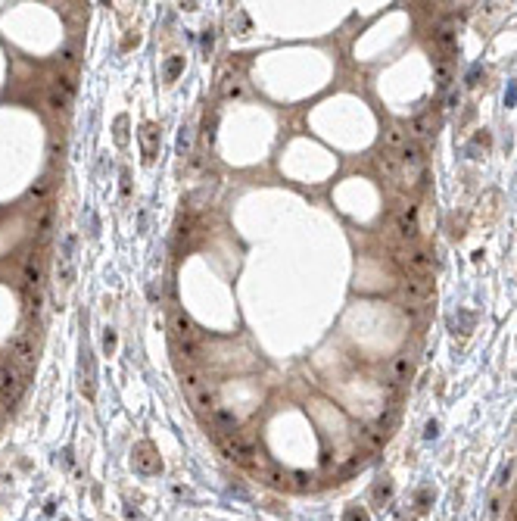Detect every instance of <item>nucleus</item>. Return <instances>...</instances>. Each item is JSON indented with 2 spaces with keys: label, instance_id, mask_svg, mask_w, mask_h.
<instances>
[{
  "label": "nucleus",
  "instance_id": "nucleus-6",
  "mask_svg": "<svg viewBox=\"0 0 517 521\" xmlns=\"http://www.w3.org/2000/svg\"><path fill=\"white\" fill-rule=\"evenodd\" d=\"M421 178H424V159H399V175H396L399 187H405V191H418Z\"/></svg>",
  "mask_w": 517,
  "mask_h": 521
},
{
  "label": "nucleus",
  "instance_id": "nucleus-20",
  "mask_svg": "<svg viewBox=\"0 0 517 521\" xmlns=\"http://www.w3.org/2000/svg\"><path fill=\"white\" fill-rule=\"evenodd\" d=\"M175 353H178V359L194 365L196 359H200V344H196V340H175Z\"/></svg>",
  "mask_w": 517,
  "mask_h": 521
},
{
  "label": "nucleus",
  "instance_id": "nucleus-25",
  "mask_svg": "<svg viewBox=\"0 0 517 521\" xmlns=\"http://www.w3.org/2000/svg\"><path fill=\"white\" fill-rule=\"evenodd\" d=\"M41 303H44V294H41V290L25 294V312H29V319H34V322L41 319Z\"/></svg>",
  "mask_w": 517,
  "mask_h": 521
},
{
  "label": "nucleus",
  "instance_id": "nucleus-30",
  "mask_svg": "<svg viewBox=\"0 0 517 521\" xmlns=\"http://www.w3.org/2000/svg\"><path fill=\"white\" fill-rule=\"evenodd\" d=\"M103 344H106V349H113V347H116V334H113V331L106 334V340H103Z\"/></svg>",
  "mask_w": 517,
  "mask_h": 521
},
{
  "label": "nucleus",
  "instance_id": "nucleus-11",
  "mask_svg": "<svg viewBox=\"0 0 517 521\" xmlns=\"http://www.w3.org/2000/svg\"><path fill=\"white\" fill-rule=\"evenodd\" d=\"M181 384H184V390H187L191 397L203 394V390H209V387H206L203 372L196 369V365H184V369H181Z\"/></svg>",
  "mask_w": 517,
  "mask_h": 521
},
{
  "label": "nucleus",
  "instance_id": "nucleus-1",
  "mask_svg": "<svg viewBox=\"0 0 517 521\" xmlns=\"http://www.w3.org/2000/svg\"><path fill=\"white\" fill-rule=\"evenodd\" d=\"M22 394H25V372L13 359L0 362V400H4V406L6 409L16 406Z\"/></svg>",
  "mask_w": 517,
  "mask_h": 521
},
{
  "label": "nucleus",
  "instance_id": "nucleus-7",
  "mask_svg": "<svg viewBox=\"0 0 517 521\" xmlns=\"http://www.w3.org/2000/svg\"><path fill=\"white\" fill-rule=\"evenodd\" d=\"M402 294H405V300H408V306H424L430 297H433V287H430L427 278L411 275V278L402 284Z\"/></svg>",
  "mask_w": 517,
  "mask_h": 521
},
{
  "label": "nucleus",
  "instance_id": "nucleus-3",
  "mask_svg": "<svg viewBox=\"0 0 517 521\" xmlns=\"http://www.w3.org/2000/svg\"><path fill=\"white\" fill-rule=\"evenodd\" d=\"M396 262L418 278H424L427 272L433 269V256L427 250H421V247H399V250H396Z\"/></svg>",
  "mask_w": 517,
  "mask_h": 521
},
{
  "label": "nucleus",
  "instance_id": "nucleus-9",
  "mask_svg": "<svg viewBox=\"0 0 517 521\" xmlns=\"http://www.w3.org/2000/svg\"><path fill=\"white\" fill-rule=\"evenodd\" d=\"M396 232H399L405 241H418V232H421V225H418V209L415 207H405L399 216H396Z\"/></svg>",
  "mask_w": 517,
  "mask_h": 521
},
{
  "label": "nucleus",
  "instance_id": "nucleus-29",
  "mask_svg": "<svg viewBox=\"0 0 517 521\" xmlns=\"http://www.w3.org/2000/svg\"><path fill=\"white\" fill-rule=\"evenodd\" d=\"M187 150H191V132L184 128V132H181V153H187Z\"/></svg>",
  "mask_w": 517,
  "mask_h": 521
},
{
  "label": "nucleus",
  "instance_id": "nucleus-24",
  "mask_svg": "<svg viewBox=\"0 0 517 521\" xmlns=\"http://www.w3.org/2000/svg\"><path fill=\"white\" fill-rule=\"evenodd\" d=\"M54 88H59V91H63L69 100H72V97H75V91H79V81H75V72H69V69H66V72H59L56 79H54Z\"/></svg>",
  "mask_w": 517,
  "mask_h": 521
},
{
  "label": "nucleus",
  "instance_id": "nucleus-19",
  "mask_svg": "<svg viewBox=\"0 0 517 521\" xmlns=\"http://www.w3.org/2000/svg\"><path fill=\"white\" fill-rule=\"evenodd\" d=\"M358 437H361V443H365L368 450H381L383 443H386V434L377 428V425H368V428H361Z\"/></svg>",
  "mask_w": 517,
  "mask_h": 521
},
{
  "label": "nucleus",
  "instance_id": "nucleus-31",
  "mask_svg": "<svg viewBox=\"0 0 517 521\" xmlns=\"http://www.w3.org/2000/svg\"><path fill=\"white\" fill-rule=\"evenodd\" d=\"M514 512H517V497H514Z\"/></svg>",
  "mask_w": 517,
  "mask_h": 521
},
{
  "label": "nucleus",
  "instance_id": "nucleus-13",
  "mask_svg": "<svg viewBox=\"0 0 517 521\" xmlns=\"http://www.w3.org/2000/svg\"><path fill=\"white\" fill-rule=\"evenodd\" d=\"M212 428L221 434V437H228V434H237V418L234 412H228V409H212Z\"/></svg>",
  "mask_w": 517,
  "mask_h": 521
},
{
  "label": "nucleus",
  "instance_id": "nucleus-5",
  "mask_svg": "<svg viewBox=\"0 0 517 521\" xmlns=\"http://www.w3.org/2000/svg\"><path fill=\"white\" fill-rule=\"evenodd\" d=\"M41 281H44V256L38 250H31L22 262V290L31 294V290H41Z\"/></svg>",
  "mask_w": 517,
  "mask_h": 521
},
{
  "label": "nucleus",
  "instance_id": "nucleus-21",
  "mask_svg": "<svg viewBox=\"0 0 517 521\" xmlns=\"http://www.w3.org/2000/svg\"><path fill=\"white\" fill-rule=\"evenodd\" d=\"M50 191H54V178H50V175H41L38 182L29 187V197H31L34 203H44V200L50 197Z\"/></svg>",
  "mask_w": 517,
  "mask_h": 521
},
{
  "label": "nucleus",
  "instance_id": "nucleus-14",
  "mask_svg": "<svg viewBox=\"0 0 517 521\" xmlns=\"http://www.w3.org/2000/svg\"><path fill=\"white\" fill-rule=\"evenodd\" d=\"M405 144H408V132H405V128L390 125V128L383 132V150H390V153H402V150H405Z\"/></svg>",
  "mask_w": 517,
  "mask_h": 521
},
{
  "label": "nucleus",
  "instance_id": "nucleus-22",
  "mask_svg": "<svg viewBox=\"0 0 517 521\" xmlns=\"http://www.w3.org/2000/svg\"><path fill=\"white\" fill-rule=\"evenodd\" d=\"M44 100H47V109H50V113H66L69 104H72V100H69L59 88H54V84H50V91H47V97H44Z\"/></svg>",
  "mask_w": 517,
  "mask_h": 521
},
{
  "label": "nucleus",
  "instance_id": "nucleus-16",
  "mask_svg": "<svg viewBox=\"0 0 517 521\" xmlns=\"http://www.w3.org/2000/svg\"><path fill=\"white\" fill-rule=\"evenodd\" d=\"M134 465L141 468L144 475H153V472H159V468H162V465H159V459L153 456V450L146 447V443H144L141 450H137V456H134Z\"/></svg>",
  "mask_w": 517,
  "mask_h": 521
},
{
  "label": "nucleus",
  "instance_id": "nucleus-17",
  "mask_svg": "<svg viewBox=\"0 0 517 521\" xmlns=\"http://www.w3.org/2000/svg\"><path fill=\"white\" fill-rule=\"evenodd\" d=\"M141 144H144V157L153 159V153H156V144H159V128L153 122H146L141 128Z\"/></svg>",
  "mask_w": 517,
  "mask_h": 521
},
{
  "label": "nucleus",
  "instance_id": "nucleus-2",
  "mask_svg": "<svg viewBox=\"0 0 517 521\" xmlns=\"http://www.w3.org/2000/svg\"><path fill=\"white\" fill-rule=\"evenodd\" d=\"M221 447H225L228 459H234L237 465H246V468H258V459H256V447L249 443L244 434H228L221 437Z\"/></svg>",
  "mask_w": 517,
  "mask_h": 521
},
{
  "label": "nucleus",
  "instance_id": "nucleus-23",
  "mask_svg": "<svg viewBox=\"0 0 517 521\" xmlns=\"http://www.w3.org/2000/svg\"><path fill=\"white\" fill-rule=\"evenodd\" d=\"M377 169H381L383 175L396 178V175H399V157L390 153V150H381V157H377Z\"/></svg>",
  "mask_w": 517,
  "mask_h": 521
},
{
  "label": "nucleus",
  "instance_id": "nucleus-4",
  "mask_svg": "<svg viewBox=\"0 0 517 521\" xmlns=\"http://www.w3.org/2000/svg\"><path fill=\"white\" fill-rule=\"evenodd\" d=\"M38 347H34V337L29 334V331H19L13 340H10V356H13V362L19 365L22 372H29L31 365H34V359H38Z\"/></svg>",
  "mask_w": 517,
  "mask_h": 521
},
{
  "label": "nucleus",
  "instance_id": "nucleus-27",
  "mask_svg": "<svg viewBox=\"0 0 517 521\" xmlns=\"http://www.w3.org/2000/svg\"><path fill=\"white\" fill-rule=\"evenodd\" d=\"M449 81H452V63H449V59H439V63H436V84H439V88H446Z\"/></svg>",
  "mask_w": 517,
  "mask_h": 521
},
{
  "label": "nucleus",
  "instance_id": "nucleus-18",
  "mask_svg": "<svg viewBox=\"0 0 517 521\" xmlns=\"http://www.w3.org/2000/svg\"><path fill=\"white\" fill-rule=\"evenodd\" d=\"M50 232H54V209L44 207V209L38 212V222H34V234H38V241L44 244L47 237H50Z\"/></svg>",
  "mask_w": 517,
  "mask_h": 521
},
{
  "label": "nucleus",
  "instance_id": "nucleus-26",
  "mask_svg": "<svg viewBox=\"0 0 517 521\" xmlns=\"http://www.w3.org/2000/svg\"><path fill=\"white\" fill-rule=\"evenodd\" d=\"M221 97H244V81L240 79H225L221 81Z\"/></svg>",
  "mask_w": 517,
  "mask_h": 521
},
{
  "label": "nucleus",
  "instance_id": "nucleus-12",
  "mask_svg": "<svg viewBox=\"0 0 517 521\" xmlns=\"http://www.w3.org/2000/svg\"><path fill=\"white\" fill-rule=\"evenodd\" d=\"M433 41H436V47L443 50V54H452V50L458 47V31H455L452 22H443V25H439V29L433 31Z\"/></svg>",
  "mask_w": 517,
  "mask_h": 521
},
{
  "label": "nucleus",
  "instance_id": "nucleus-10",
  "mask_svg": "<svg viewBox=\"0 0 517 521\" xmlns=\"http://www.w3.org/2000/svg\"><path fill=\"white\" fill-rule=\"evenodd\" d=\"M433 128H436V122H433V113H421V116H415L411 119V125H408V141H427V138H433Z\"/></svg>",
  "mask_w": 517,
  "mask_h": 521
},
{
  "label": "nucleus",
  "instance_id": "nucleus-28",
  "mask_svg": "<svg viewBox=\"0 0 517 521\" xmlns=\"http://www.w3.org/2000/svg\"><path fill=\"white\" fill-rule=\"evenodd\" d=\"M178 69H181V56H175V59H171V63H169V69H166V75H169V79H175V75H178Z\"/></svg>",
  "mask_w": 517,
  "mask_h": 521
},
{
  "label": "nucleus",
  "instance_id": "nucleus-8",
  "mask_svg": "<svg viewBox=\"0 0 517 521\" xmlns=\"http://www.w3.org/2000/svg\"><path fill=\"white\" fill-rule=\"evenodd\" d=\"M169 331L171 340H196V324L184 309H175L169 315Z\"/></svg>",
  "mask_w": 517,
  "mask_h": 521
},
{
  "label": "nucleus",
  "instance_id": "nucleus-15",
  "mask_svg": "<svg viewBox=\"0 0 517 521\" xmlns=\"http://www.w3.org/2000/svg\"><path fill=\"white\" fill-rule=\"evenodd\" d=\"M411 372H415V365H411L408 353L396 356V359L390 362V384H402V381H408V378H411Z\"/></svg>",
  "mask_w": 517,
  "mask_h": 521
}]
</instances>
